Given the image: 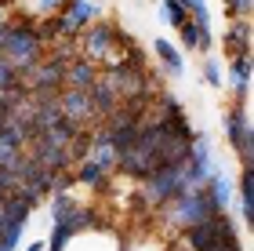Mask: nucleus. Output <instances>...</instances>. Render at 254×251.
Wrapping results in <instances>:
<instances>
[{
  "instance_id": "obj_1",
  "label": "nucleus",
  "mask_w": 254,
  "mask_h": 251,
  "mask_svg": "<svg viewBox=\"0 0 254 251\" xmlns=\"http://www.w3.org/2000/svg\"><path fill=\"white\" fill-rule=\"evenodd\" d=\"M178 244L186 251H244V237L236 233V222L222 211V215H211V219L182 230Z\"/></svg>"
},
{
  "instance_id": "obj_2",
  "label": "nucleus",
  "mask_w": 254,
  "mask_h": 251,
  "mask_svg": "<svg viewBox=\"0 0 254 251\" xmlns=\"http://www.w3.org/2000/svg\"><path fill=\"white\" fill-rule=\"evenodd\" d=\"M156 215H160V226L175 237V233L189 230V226L203 222V219H211V215H222V211H214V204H211V197H207V189L196 186V189H182L178 197H171Z\"/></svg>"
},
{
  "instance_id": "obj_3",
  "label": "nucleus",
  "mask_w": 254,
  "mask_h": 251,
  "mask_svg": "<svg viewBox=\"0 0 254 251\" xmlns=\"http://www.w3.org/2000/svg\"><path fill=\"white\" fill-rule=\"evenodd\" d=\"M0 59L7 66H15L18 73H26L29 66H37L44 59V44L37 40V29L33 22H22V18H11L7 26V37L0 44Z\"/></svg>"
},
{
  "instance_id": "obj_4",
  "label": "nucleus",
  "mask_w": 254,
  "mask_h": 251,
  "mask_svg": "<svg viewBox=\"0 0 254 251\" xmlns=\"http://www.w3.org/2000/svg\"><path fill=\"white\" fill-rule=\"evenodd\" d=\"M182 189H189V182H186V171L178 164V167H156L153 175L138 178L134 197H138V204H142L145 211H160L171 197H178Z\"/></svg>"
},
{
  "instance_id": "obj_5",
  "label": "nucleus",
  "mask_w": 254,
  "mask_h": 251,
  "mask_svg": "<svg viewBox=\"0 0 254 251\" xmlns=\"http://www.w3.org/2000/svg\"><path fill=\"white\" fill-rule=\"evenodd\" d=\"M222 131L233 153L240 157V167L254 161V128H251V102H229V109L222 113Z\"/></svg>"
},
{
  "instance_id": "obj_6",
  "label": "nucleus",
  "mask_w": 254,
  "mask_h": 251,
  "mask_svg": "<svg viewBox=\"0 0 254 251\" xmlns=\"http://www.w3.org/2000/svg\"><path fill=\"white\" fill-rule=\"evenodd\" d=\"M65 66H69L65 59L44 51V59L37 66H29L26 73H18V81H22V87H26L29 95H40V91H62V84H65Z\"/></svg>"
},
{
  "instance_id": "obj_7",
  "label": "nucleus",
  "mask_w": 254,
  "mask_h": 251,
  "mask_svg": "<svg viewBox=\"0 0 254 251\" xmlns=\"http://www.w3.org/2000/svg\"><path fill=\"white\" fill-rule=\"evenodd\" d=\"M59 109H62V120H69L73 128H91V124H98L95 106H91V95H87V91L62 87V91H59Z\"/></svg>"
},
{
  "instance_id": "obj_8",
  "label": "nucleus",
  "mask_w": 254,
  "mask_h": 251,
  "mask_svg": "<svg viewBox=\"0 0 254 251\" xmlns=\"http://www.w3.org/2000/svg\"><path fill=\"white\" fill-rule=\"evenodd\" d=\"M225 87L233 102H251V55H236L225 66Z\"/></svg>"
},
{
  "instance_id": "obj_9",
  "label": "nucleus",
  "mask_w": 254,
  "mask_h": 251,
  "mask_svg": "<svg viewBox=\"0 0 254 251\" xmlns=\"http://www.w3.org/2000/svg\"><path fill=\"white\" fill-rule=\"evenodd\" d=\"M203 189H207V197H211L214 211H229V208H233V200H236V182L229 178V171H225L222 164L211 171V178L203 182Z\"/></svg>"
},
{
  "instance_id": "obj_10",
  "label": "nucleus",
  "mask_w": 254,
  "mask_h": 251,
  "mask_svg": "<svg viewBox=\"0 0 254 251\" xmlns=\"http://www.w3.org/2000/svg\"><path fill=\"white\" fill-rule=\"evenodd\" d=\"M222 51L225 59L251 55V18H229V26L222 33Z\"/></svg>"
},
{
  "instance_id": "obj_11",
  "label": "nucleus",
  "mask_w": 254,
  "mask_h": 251,
  "mask_svg": "<svg viewBox=\"0 0 254 251\" xmlns=\"http://www.w3.org/2000/svg\"><path fill=\"white\" fill-rule=\"evenodd\" d=\"M178 44L182 48L178 51H196V55H211L214 48V29H203V26H196V22L189 18L186 26H178Z\"/></svg>"
},
{
  "instance_id": "obj_12",
  "label": "nucleus",
  "mask_w": 254,
  "mask_h": 251,
  "mask_svg": "<svg viewBox=\"0 0 254 251\" xmlns=\"http://www.w3.org/2000/svg\"><path fill=\"white\" fill-rule=\"evenodd\" d=\"M153 51H156V59H160V66H164L167 77H175V81L186 77V55H182L167 37H153Z\"/></svg>"
},
{
  "instance_id": "obj_13",
  "label": "nucleus",
  "mask_w": 254,
  "mask_h": 251,
  "mask_svg": "<svg viewBox=\"0 0 254 251\" xmlns=\"http://www.w3.org/2000/svg\"><path fill=\"white\" fill-rule=\"evenodd\" d=\"M98 73H102V70H98L95 62H87V59H80V55H76V59L65 66V84H62V87H76V91H87L91 84L98 81Z\"/></svg>"
},
{
  "instance_id": "obj_14",
  "label": "nucleus",
  "mask_w": 254,
  "mask_h": 251,
  "mask_svg": "<svg viewBox=\"0 0 254 251\" xmlns=\"http://www.w3.org/2000/svg\"><path fill=\"white\" fill-rule=\"evenodd\" d=\"M236 200H240V222H244V226H251V219H254V167H251V164H244V167H240Z\"/></svg>"
},
{
  "instance_id": "obj_15",
  "label": "nucleus",
  "mask_w": 254,
  "mask_h": 251,
  "mask_svg": "<svg viewBox=\"0 0 254 251\" xmlns=\"http://www.w3.org/2000/svg\"><path fill=\"white\" fill-rule=\"evenodd\" d=\"M156 22H160V26L178 29V26H186V22H189V11L182 7L178 0H160V4H156Z\"/></svg>"
},
{
  "instance_id": "obj_16",
  "label": "nucleus",
  "mask_w": 254,
  "mask_h": 251,
  "mask_svg": "<svg viewBox=\"0 0 254 251\" xmlns=\"http://www.w3.org/2000/svg\"><path fill=\"white\" fill-rule=\"evenodd\" d=\"M182 7L189 11V18L196 22V26H203V29H214V11L207 0H178Z\"/></svg>"
},
{
  "instance_id": "obj_17",
  "label": "nucleus",
  "mask_w": 254,
  "mask_h": 251,
  "mask_svg": "<svg viewBox=\"0 0 254 251\" xmlns=\"http://www.w3.org/2000/svg\"><path fill=\"white\" fill-rule=\"evenodd\" d=\"M203 84L214 87V91L225 87V66H222L218 55H203Z\"/></svg>"
},
{
  "instance_id": "obj_18",
  "label": "nucleus",
  "mask_w": 254,
  "mask_h": 251,
  "mask_svg": "<svg viewBox=\"0 0 254 251\" xmlns=\"http://www.w3.org/2000/svg\"><path fill=\"white\" fill-rule=\"evenodd\" d=\"M222 4H225L229 18H251V11H254V0H222Z\"/></svg>"
},
{
  "instance_id": "obj_19",
  "label": "nucleus",
  "mask_w": 254,
  "mask_h": 251,
  "mask_svg": "<svg viewBox=\"0 0 254 251\" xmlns=\"http://www.w3.org/2000/svg\"><path fill=\"white\" fill-rule=\"evenodd\" d=\"M65 0H37V15L40 18H51V15H59Z\"/></svg>"
},
{
  "instance_id": "obj_20",
  "label": "nucleus",
  "mask_w": 254,
  "mask_h": 251,
  "mask_svg": "<svg viewBox=\"0 0 254 251\" xmlns=\"http://www.w3.org/2000/svg\"><path fill=\"white\" fill-rule=\"evenodd\" d=\"M26 251H48V241H29Z\"/></svg>"
},
{
  "instance_id": "obj_21",
  "label": "nucleus",
  "mask_w": 254,
  "mask_h": 251,
  "mask_svg": "<svg viewBox=\"0 0 254 251\" xmlns=\"http://www.w3.org/2000/svg\"><path fill=\"white\" fill-rule=\"evenodd\" d=\"M171 251H186V248H182V244H175V248H171Z\"/></svg>"
}]
</instances>
